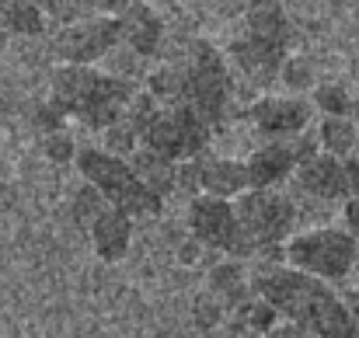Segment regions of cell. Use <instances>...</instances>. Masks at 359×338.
I'll return each mask as SVG.
<instances>
[{"label": "cell", "instance_id": "cell-18", "mask_svg": "<svg viewBox=\"0 0 359 338\" xmlns=\"http://www.w3.org/2000/svg\"><path fill=\"white\" fill-rule=\"evenodd\" d=\"M318 140L328 157H353L359 143V129L353 126V119H321Z\"/></svg>", "mask_w": 359, "mask_h": 338}, {"label": "cell", "instance_id": "cell-22", "mask_svg": "<svg viewBox=\"0 0 359 338\" xmlns=\"http://www.w3.org/2000/svg\"><path fill=\"white\" fill-rule=\"evenodd\" d=\"M279 81H283L293 95L304 98V91L314 84V67H311V60H304V56H286V63H283V70H279Z\"/></svg>", "mask_w": 359, "mask_h": 338}, {"label": "cell", "instance_id": "cell-6", "mask_svg": "<svg viewBox=\"0 0 359 338\" xmlns=\"http://www.w3.org/2000/svg\"><path fill=\"white\" fill-rule=\"evenodd\" d=\"M234 217L251 251H272L290 241L297 227V206L279 189H248L234 199Z\"/></svg>", "mask_w": 359, "mask_h": 338}, {"label": "cell", "instance_id": "cell-19", "mask_svg": "<svg viewBox=\"0 0 359 338\" xmlns=\"http://www.w3.org/2000/svg\"><path fill=\"white\" fill-rule=\"evenodd\" d=\"M210 286L217 290V297H224L227 304H248L244 297V265L238 262H224L210 272Z\"/></svg>", "mask_w": 359, "mask_h": 338}, {"label": "cell", "instance_id": "cell-28", "mask_svg": "<svg viewBox=\"0 0 359 338\" xmlns=\"http://www.w3.org/2000/svg\"><path fill=\"white\" fill-rule=\"evenodd\" d=\"M342 168H346V182H349V199H359V154L346 157Z\"/></svg>", "mask_w": 359, "mask_h": 338}, {"label": "cell", "instance_id": "cell-9", "mask_svg": "<svg viewBox=\"0 0 359 338\" xmlns=\"http://www.w3.org/2000/svg\"><path fill=\"white\" fill-rule=\"evenodd\" d=\"M122 42L119 18H88L77 25H67L53 39V53L63 60V67H91L105 53H112Z\"/></svg>", "mask_w": 359, "mask_h": 338}, {"label": "cell", "instance_id": "cell-12", "mask_svg": "<svg viewBox=\"0 0 359 338\" xmlns=\"http://www.w3.org/2000/svg\"><path fill=\"white\" fill-rule=\"evenodd\" d=\"M227 53H231L234 67L255 88H265V84H272L279 77V70H283V63L290 56V46L272 42V39H258V35L244 32L241 39H234L227 46Z\"/></svg>", "mask_w": 359, "mask_h": 338}, {"label": "cell", "instance_id": "cell-26", "mask_svg": "<svg viewBox=\"0 0 359 338\" xmlns=\"http://www.w3.org/2000/svg\"><path fill=\"white\" fill-rule=\"evenodd\" d=\"M46 154H49V161H56V164H67V161H74V143H70V136L67 133H53L49 140H46Z\"/></svg>", "mask_w": 359, "mask_h": 338}, {"label": "cell", "instance_id": "cell-32", "mask_svg": "<svg viewBox=\"0 0 359 338\" xmlns=\"http://www.w3.org/2000/svg\"><path fill=\"white\" fill-rule=\"evenodd\" d=\"M349 119H353V126L359 129V98H353V109H349Z\"/></svg>", "mask_w": 359, "mask_h": 338}, {"label": "cell", "instance_id": "cell-10", "mask_svg": "<svg viewBox=\"0 0 359 338\" xmlns=\"http://www.w3.org/2000/svg\"><path fill=\"white\" fill-rule=\"evenodd\" d=\"M314 119L311 98L300 95H265L251 105V122L269 143H290L307 133Z\"/></svg>", "mask_w": 359, "mask_h": 338}, {"label": "cell", "instance_id": "cell-8", "mask_svg": "<svg viewBox=\"0 0 359 338\" xmlns=\"http://www.w3.org/2000/svg\"><path fill=\"white\" fill-rule=\"evenodd\" d=\"M189 230L199 244L217 248L231 258L251 255V248H248V241H244V234L238 227V217H234V203H227V199L196 196L189 203Z\"/></svg>", "mask_w": 359, "mask_h": 338}, {"label": "cell", "instance_id": "cell-23", "mask_svg": "<svg viewBox=\"0 0 359 338\" xmlns=\"http://www.w3.org/2000/svg\"><path fill=\"white\" fill-rule=\"evenodd\" d=\"M105 210V199H102V192L98 189H91V185H84L81 192H77V199H74V220L81 227H91L95 224V217Z\"/></svg>", "mask_w": 359, "mask_h": 338}, {"label": "cell", "instance_id": "cell-17", "mask_svg": "<svg viewBox=\"0 0 359 338\" xmlns=\"http://www.w3.org/2000/svg\"><path fill=\"white\" fill-rule=\"evenodd\" d=\"M133 161H129V168H133V175L140 178V185L150 192V196H157V199H164V196H171L175 189H178V164H171V161H164V157H157V154H150V150H133L129 154Z\"/></svg>", "mask_w": 359, "mask_h": 338}, {"label": "cell", "instance_id": "cell-1", "mask_svg": "<svg viewBox=\"0 0 359 338\" xmlns=\"http://www.w3.org/2000/svg\"><path fill=\"white\" fill-rule=\"evenodd\" d=\"M248 286L262 304H269L276 314L290 318L314 338H359L356 321L349 318L342 297L321 279H311L279 262H262L255 265Z\"/></svg>", "mask_w": 359, "mask_h": 338}, {"label": "cell", "instance_id": "cell-3", "mask_svg": "<svg viewBox=\"0 0 359 338\" xmlns=\"http://www.w3.org/2000/svg\"><path fill=\"white\" fill-rule=\"evenodd\" d=\"M182 74V105H189L196 119L213 133V126L224 122L231 95H234V77L227 60L217 53V46L192 39L182 49V63H175Z\"/></svg>", "mask_w": 359, "mask_h": 338}, {"label": "cell", "instance_id": "cell-27", "mask_svg": "<svg viewBox=\"0 0 359 338\" xmlns=\"http://www.w3.org/2000/svg\"><path fill=\"white\" fill-rule=\"evenodd\" d=\"M46 11H49V14H60L63 25H77V18L88 11V4H56V0H53V4H46Z\"/></svg>", "mask_w": 359, "mask_h": 338}, {"label": "cell", "instance_id": "cell-20", "mask_svg": "<svg viewBox=\"0 0 359 338\" xmlns=\"http://www.w3.org/2000/svg\"><path fill=\"white\" fill-rule=\"evenodd\" d=\"M0 14H4V25L18 35H39L46 28L42 7L35 4H0Z\"/></svg>", "mask_w": 359, "mask_h": 338}, {"label": "cell", "instance_id": "cell-16", "mask_svg": "<svg viewBox=\"0 0 359 338\" xmlns=\"http://www.w3.org/2000/svg\"><path fill=\"white\" fill-rule=\"evenodd\" d=\"M91 241H95L98 258H105V262H122V258L129 255L133 220H129L126 213H119V210L105 206V210L95 217V224H91Z\"/></svg>", "mask_w": 359, "mask_h": 338}, {"label": "cell", "instance_id": "cell-2", "mask_svg": "<svg viewBox=\"0 0 359 338\" xmlns=\"http://www.w3.org/2000/svg\"><path fill=\"white\" fill-rule=\"evenodd\" d=\"M136 98L133 84L109 77L95 67H56L49 109L63 119H81L91 129H112L122 122L129 102Z\"/></svg>", "mask_w": 359, "mask_h": 338}, {"label": "cell", "instance_id": "cell-31", "mask_svg": "<svg viewBox=\"0 0 359 338\" xmlns=\"http://www.w3.org/2000/svg\"><path fill=\"white\" fill-rule=\"evenodd\" d=\"M346 311H349V318L356 321V328H359V293H353V300L346 304Z\"/></svg>", "mask_w": 359, "mask_h": 338}, {"label": "cell", "instance_id": "cell-14", "mask_svg": "<svg viewBox=\"0 0 359 338\" xmlns=\"http://www.w3.org/2000/svg\"><path fill=\"white\" fill-rule=\"evenodd\" d=\"M196 189H199L203 196H210V199H227V203H234L238 196L248 192V171H244V161H227V157L199 161Z\"/></svg>", "mask_w": 359, "mask_h": 338}, {"label": "cell", "instance_id": "cell-11", "mask_svg": "<svg viewBox=\"0 0 359 338\" xmlns=\"http://www.w3.org/2000/svg\"><path fill=\"white\" fill-rule=\"evenodd\" d=\"M318 154V147L300 136V140H290V143H265L258 147L244 171H248V189H276L283 178H290L300 164H307L311 157Z\"/></svg>", "mask_w": 359, "mask_h": 338}, {"label": "cell", "instance_id": "cell-5", "mask_svg": "<svg viewBox=\"0 0 359 338\" xmlns=\"http://www.w3.org/2000/svg\"><path fill=\"white\" fill-rule=\"evenodd\" d=\"M283 255L290 269L321 283H335V279H346L349 269L356 265L359 244L339 227H318V230L290 237Z\"/></svg>", "mask_w": 359, "mask_h": 338}, {"label": "cell", "instance_id": "cell-15", "mask_svg": "<svg viewBox=\"0 0 359 338\" xmlns=\"http://www.w3.org/2000/svg\"><path fill=\"white\" fill-rule=\"evenodd\" d=\"M119 25H122V42H129L133 53H140V56H154L157 53L164 25L147 4H126L119 14Z\"/></svg>", "mask_w": 359, "mask_h": 338}, {"label": "cell", "instance_id": "cell-29", "mask_svg": "<svg viewBox=\"0 0 359 338\" xmlns=\"http://www.w3.org/2000/svg\"><path fill=\"white\" fill-rule=\"evenodd\" d=\"M346 234L359 244V199H349V203H346Z\"/></svg>", "mask_w": 359, "mask_h": 338}, {"label": "cell", "instance_id": "cell-4", "mask_svg": "<svg viewBox=\"0 0 359 338\" xmlns=\"http://www.w3.org/2000/svg\"><path fill=\"white\" fill-rule=\"evenodd\" d=\"M74 161H77V171L88 178V185L98 189L102 199H105L112 210L126 213L129 220H133V217H154V213H161V203H164V199L150 196V192L140 185V178L133 175L129 161L112 157V154H105V150H95V147L77 150Z\"/></svg>", "mask_w": 359, "mask_h": 338}, {"label": "cell", "instance_id": "cell-25", "mask_svg": "<svg viewBox=\"0 0 359 338\" xmlns=\"http://www.w3.org/2000/svg\"><path fill=\"white\" fill-rule=\"evenodd\" d=\"M244 318H248L251 328H258V332H272V328H276V311H272L269 304H262L258 297L244 304Z\"/></svg>", "mask_w": 359, "mask_h": 338}, {"label": "cell", "instance_id": "cell-7", "mask_svg": "<svg viewBox=\"0 0 359 338\" xmlns=\"http://www.w3.org/2000/svg\"><path fill=\"white\" fill-rule=\"evenodd\" d=\"M136 140L143 143V150L178 164V161H196L206 150L210 129L196 119V112L189 105L178 102V105H168V109L161 105V112L140 129Z\"/></svg>", "mask_w": 359, "mask_h": 338}, {"label": "cell", "instance_id": "cell-13", "mask_svg": "<svg viewBox=\"0 0 359 338\" xmlns=\"http://www.w3.org/2000/svg\"><path fill=\"white\" fill-rule=\"evenodd\" d=\"M297 185L314 196V199H325V203H335V199H349V182H346V168L339 157H328V154H314L307 164L297 168Z\"/></svg>", "mask_w": 359, "mask_h": 338}, {"label": "cell", "instance_id": "cell-21", "mask_svg": "<svg viewBox=\"0 0 359 338\" xmlns=\"http://www.w3.org/2000/svg\"><path fill=\"white\" fill-rule=\"evenodd\" d=\"M311 105L321 109L325 119H349L353 98H349V91L339 88V84H318L314 95H311Z\"/></svg>", "mask_w": 359, "mask_h": 338}, {"label": "cell", "instance_id": "cell-30", "mask_svg": "<svg viewBox=\"0 0 359 338\" xmlns=\"http://www.w3.org/2000/svg\"><path fill=\"white\" fill-rule=\"evenodd\" d=\"M269 338H314L311 332H304V328H297V325H276Z\"/></svg>", "mask_w": 359, "mask_h": 338}, {"label": "cell", "instance_id": "cell-24", "mask_svg": "<svg viewBox=\"0 0 359 338\" xmlns=\"http://www.w3.org/2000/svg\"><path fill=\"white\" fill-rule=\"evenodd\" d=\"M192 318H196L199 328H213V325H220L224 307H220V300H217L213 293H199L196 304H192Z\"/></svg>", "mask_w": 359, "mask_h": 338}]
</instances>
